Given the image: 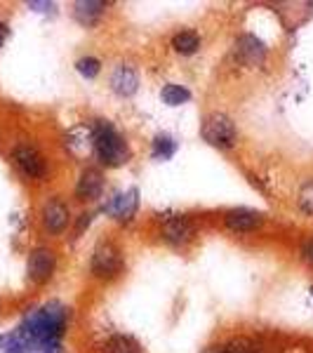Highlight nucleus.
<instances>
[{
	"instance_id": "ddd939ff",
	"label": "nucleus",
	"mask_w": 313,
	"mask_h": 353,
	"mask_svg": "<svg viewBox=\"0 0 313 353\" xmlns=\"http://www.w3.org/2000/svg\"><path fill=\"white\" fill-rule=\"evenodd\" d=\"M109 85L118 97L130 99V97H134L137 90H139V73H137V68L130 64H118L111 71Z\"/></svg>"
},
{
	"instance_id": "6ab92c4d",
	"label": "nucleus",
	"mask_w": 313,
	"mask_h": 353,
	"mask_svg": "<svg viewBox=\"0 0 313 353\" xmlns=\"http://www.w3.org/2000/svg\"><path fill=\"white\" fill-rule=\"evenodd\" d=\"M106 353H141V349L132 337L116 334V337H111L106 341Z\"/></svg>"
},
{
	"instance_id": "b1692460",
	"label": "nucleus",
	"mask_w": 313,
	"mask_h": 353,
	"mask_svg": "<svg viewBox=\"0 0 313 353\" xmlns=\"http://www.w3.org/2000/svg\"><path fill=\"white\" fill-rule=\"evenodd\" d=\"M26 353H61V341H45V344H28Z\"/></svg>"
},
{
	"instance_id": "a211bd4d",
	"label": "nucleus",
	"mask_w": 313,
	"mask_h": 353,
	"mask_svg": "<svg viewBox=\"0 0 313 353\" xmlns=\"http://www.w3.org/2000/svg\"><path fill=\"white\" fill-rule=\"evenodd\" d=\"M172 50L181 57H191L201 50V36L196 31H179L172 36Z\"/></svg>"
},
{
	"instance_id": "9d476101",
	"label": "nucleus",
	"mask_w": 313,
	"mask_h": 353,
	"mask_svg": "<svg viewBox=\"0 0 313 353\" xmlns=\"http://www.w3.org/2000/svg\"><path fill=\"white\" fill-rule=\"evenodd\" d=\"M193 236H196V224H193L186 214H174V217H168L163 221V226H161V238L165 243L174 245V248L191 243Z\"/></svg>"
},
{
	"instance_id": "7ed1b4c3",
	"label": "nucleus",
	"mask_w": 313,
	"mask_h": 353,
	"mask_svg": "<svg viewBox=\"0 0 313 353\" xmlns=\"http://www.w3.org/2000/svg\"><path fill=\"white\" fill-rule=\"evenodd\" d=\"M201 137L208 141L210 146L214 149H221V151H229L233 146L238 144V130H236V123H233L231 116L226 113H210L208 118L203 121L201 125Z\"/></svg>"
},
{
	"instance_id": "f257e3e1",
	"label": "nucleus",
	"mask_w": 313,
	"mask_h": 353,
	"mask_svg": "<svg viewBox=\"0 0 313 353\" xmlns=\"http://www.w3.org/2000/svg\"><path fill=\"white\" fill-rule=\"evenodd\" d=\"M68 323V306L61 301H48V304L31 309L24 316L17 332L24 337L28 344H45V341H61Z\"/></svg>"
},
{
	"instance_id": "6e6552de",
	"label": "nucleus",
	"mask_w": 313,
	"mask_h": 353,
	"mask_svg": "<svg viewBox=\"0 0 313 353\" xmlns=\"http://www.w3.org/2000/svg\"><path fill=\"white\" fill-rule=\"evenodd\" d=\"M269 57V48L261 38L252 36V33H243L236 38V59L248 68H257Z\"/></svg>"
},
{
	"instance_id": "a878e982",
	"label": "nucleus",
	"mask_w": 313,
	"mask_h": 353,
	"mask_svg": "<svg viewBox=\"0 0 313 353\" xmlns=\"http://www.w3.org/2000/svg\"><path fill=\"white\" fill-rule=\"evenodd\" d=\"M28 10H33V12H52L54 10V3H36V0H33V3H28Z\"/></svg>"
},
{
	"instance_id": "aec40b11",
	"label": "nucleus",
	"mask_w": 313,
	"mask_h": 353,
	"mask_svg": "<svg viewBox=\"0 0 313 353\" xmlns=\"http://www.w3.org/2000/svg\"><path fill=\"white\" fill-rule=\"evenodd\" d=\"M297 208L304 214L313 217V176H309L306 181H301V186L297 191Z\"/></svg>"
},
{
	"instance_id": "5701e85b",
	"label": "nucleus",
	"mask_w": 313,
	"mask_h": 353,
	"mask_svg": "<svg viewBox=\"0 0 313 353\" xmlns=\"http://www.w3.org/2000/svg\"><path fill=\"white\" fill-rule=\"evenodd\" d=\"M299 259L304 261L309 269H313V233L301 241V245H299Z\"/></svg>"
},
{
	"instance_id": "423d86ee",
	"label": "nucleus",
	"mask_w": 313,
	"mask_h": 353,
	"mask_svg": "<svg viewBox=\"0 0 313 353\" xmlns=\"http://www.w3.org/2000/svg\"><path fill=\"white\" fill-rule=\"evenodd\" d=\"M12 163L17 165V170H19L21 174L28 176V179H33V181H43L45 174H48V163H45V156L31 144L14 146Z\"/></svg>"
},
{
	"instance_id": "bb28decb",
	"label": "nucleus",
	"mask_w": 313,
	"mask_h": 353,
	"mask_svg": "<svg viewBox=\"0 0 313 353\" xmlns=\"http://www.w3.org/2000/svg\"><path fill=\"white\" fill-rule=\"evenodd\" d=\"M8 36H10V26L5 24L3 19H0V48L5 45V41H8Z\"/></svg>"
},
{
	"instance_id": "0eeeda50",
	"label": "nucleus",
	"mask_w": 313,
	"mask_h": 353,
	"mask_svg": "<svg viewBox=\"0 0 313 353\" xmlns=\"http://www.w3.org/2000/svg\"><path fill=\"white\" fill-rule=\"evenodd\" d=\"M57 271V254L54 250L45 248H33L31 254H28V261H26V276L28 281L33 283V285H43V283H48L50 278L54 276Z\"/></svg>"
},
{
	"instance_id": "20e7f679",
	"label": "nucleus",
	"mask_w": 313,
	"mask_h": 353,
	"mask_svg": "<svg viewBox=\"0 0 313 353\" xmlns=\"http://www.w3.org/2000/svg\"><path fill=\"white\" fill-rule=\"evenodd\" d=\"M123 269H125V259L116 243L101 241L97 245L92 259H90V271H92L94 278H99V281H113V278L121 276Z\"/></svg>"
},
{
	"instance_id": "4468645a",
	"label": "nucleus",
	"mask_w": 313,
	"mask_h": 353,
	"mask_svg": "<svg viewBox=\"0 0 313 353\" xmlns=\"http://www.w3.org/2000/svg\"><path fill=\"white\" fill-rule=\"evenodd\" d=\"M104 12L106 3H99V0H78V3H73V19L85 28H92L104 17Z\"/></svg>"
},
{
	"instance_id": "dca6fc26",
	"label": "nucleus",
	"mask_w": 313,
	"mask_h": 353,
	"mask_svg": "<svg viewBox=\"0 0 313 353\" xmlns=\"http://www.w3.org/2000/svg\"><path fill=\"white\" fill-rule=\"evenodd\" d=\"M177 149H179L177 139L168 132H158L151 139V158L153 161H163V163L170 161V158H174Z\"/></svg>"
},
{
	"instance_id": "39448f33",
	"label": "nucleus",
	"mask_w": 313,
	"mask_h": 353,
	"mask_svg": "<svg viewBox=\"0 0 313 353\" xmlns=\"http://www.w3.org/2000/svg\"><path fill=\"white\" fill-rule=\"evenodd\" d=\"M137 210H139V189H134V186L111 193L104 201V205H101V212L106 217L116 219L118 224H130L134 219Z\"/></svg>"
},
{
	"instance_id": "f03ea898",
	"label": "nucleus",
	"mask_w": 313,
	"mask_h": 353,
	"mask_svg": "<svg viewBox=\"0 0 313 353\" xmlns=\"http://www.w3.org/2000/svg\"><path fill=\"white\" fill-rule=\"evenodd\" d=\"M92 153L104 168H123L132 156L128 139L118 132L116 125L104 118L92 121Z\"/></svg>"
},
{
	"instance_id": "4be33fe9",
	"label": "nucleus",
	"mask_w": 313,
	"mask_h": 353,
	"mask_svg": "<svg viewBox=\"0 0 313 353\" xmlns=\"http://www.w3.org/2000/svg\"><path fill=\"white\" fill-rule=\"evenodd\" d=\"M0 353H26V339L19 332H8L0 337Z\"/></svg>"
},
{
	"instance_id": "9b49d317",
	"label": "nucleus",
	"mask_w": 313,
	"mask_h": 353,
	"mask_svg": "<svg viewBox=\"0 0 313 353\" xmlns=\"http://www.w3.org/2000/svg\"><path fill=\"white\" fill-rule=\"evenodd\" d=\"M104 196V174L97 168H85L76 181V198L83 203H97Z\"/></svg>"
},
{
	"instance_id": "2eb2a0df",
	"label": "nucleus",
	"mask_w": 313,
	"mask_h": 353,
	"mask_svg": "<svg viewBox=\"0 0 313 353\" xmlns=\"http://www.w3.org/2000/svg\"><path fill=\"white\" fill-rule=\"evenodd\" d=\"M66 149L76 156H88L92 153V123H85L73 128L66 134Z\"/></svg>"
},
{
	"instance_id": "1a4fd4ad",
	"label": "nucleus",
	"mask_w": 313,
	"mask_h": 353,
	"mask_svg": "<svg viewBox=\"0 0 313 353\" xmlns=\"http://www.w3.org/2000/svg\"><path fill=\"white\" fill-rule=\"evenodd\" d=\"M41 221H43L45 231L52 233V236H59V233H64L68 229V224H71V210H68V205L64 201H59V198H50L41 210Z\"/></svg>"
},
{
	"instance_id": "412c9836",
	"label": "nucleus",
	"mask_w": 313,
	"mask_h": 353,
	"mask_svg": "<svg viewBox=\"0 0 313 353\" xmlns=\"http://www.w3.org/2000/svg\"><path fill=\"white\" fill-rule=\"evenodd\" d=\"M76 71L81 73L85 81H94L97 76L101 73V61L97 59V57H81V59L76 61Z\"/></svg>"
},
{
	"instance_id": "393cba45",
	"label": "nucleus",
	"mask_w": 313,
	"mask_h": 353,
	"mask_svg": "<svg viewBox=\"0 0 313 353\" xmlns=\"http://www.w3.org/2000/svg\"><path fill=\"white\" fill-rule=\"evenodd\" d=\"M92 219H94V214H92V212H83L81 217H78V224H76V236H73V238H81V236H83V231L88 229L90 224H92Z\"/></svg>"
},
{
	"instance_id": "f8f14e48",
	"label": "nucleus",
	"mask_w": 313,
	"mask_h": 353,
	"mask_svg": "<svg viewBox=\"0 0 313 353\" xmlns=\"http://www.w3.org/2000/svg\"><path fill=\"white\" fill-rule=\"evenodd\" d=\"M264 224V214L250 208H233L224 214V226L233 233H252Z\"/></svg>"
},
{
	"instance_id": "f3484780",
	"label": "nucleus",
	"mask_w": 313,
	"mask_h": 353,
	"mask_svg": "<svg viewBox=\"0 0 313 353\" xmlns=\"http://www.w3.org/2000/svg\"><path fill=\"white\" fill-rule=\"evenodd\" d=\"M191 90L186 85H179V83H165L163 90H161V99L165 106H184L191 101Z\"/></svg>"
}]
</instances>
